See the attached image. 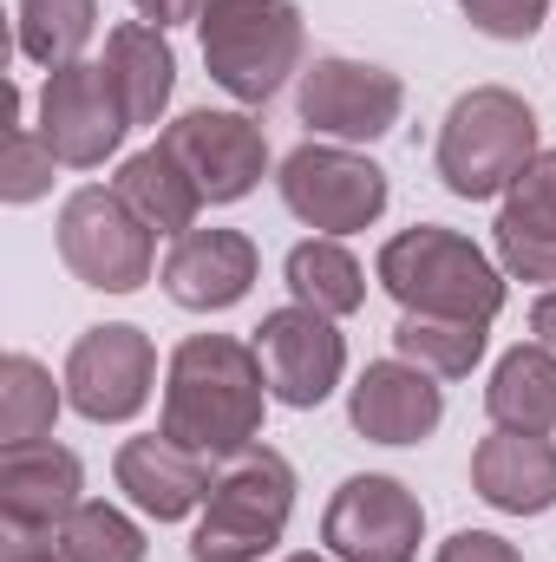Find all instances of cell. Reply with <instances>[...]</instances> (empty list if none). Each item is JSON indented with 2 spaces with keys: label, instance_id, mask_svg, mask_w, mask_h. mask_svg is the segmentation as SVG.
I'll return each mask as SVG.
<instances>
[{
  "label": "cell",
  "instance_id": "6da1fadb",
  "mask_svg": "<svg viewBox=\"0 0 556 562\" xmlns=\"http://www.w3.org/2000/svg\"><path fill=\"white\" fill-rule=\"evenodd\" d=\"M263 419H269V373L256 360V340L236 334L177 340L164 367V413H157L164 438L203 451L210 464H230L249 445H263Z\"/></svg>",
  "mask_w": 556,
  "mask_h": 562
},
{
  "label": "cell",
  "instance_id": "7a4b0ae2",
  "mask_svg": "<svg viewBox=\"0 0 556 562\" xmlns=\"http://www.w3.org/2000/svg\"><path fill=\"white\" fill-rule=\"evenodd\" d=\"M374 281L400 301V314H445V321H498L504 314V269L458 229L413 223L380 243Z\"/></svg>",
  "mask_w": 556,
  "mask_h": 562
},
{
  "label": "cell",
  "instance_id": "3957f363",
  "mask_svg": "<svg viewBox=\"0 0 556 562\" xmlns=\"http://www.w3.org/2000/svg\"><path fill=\"white\" fill-rule=\"evenodd\" d=\"M537 112L531 99H518L511 86H471L452 99L438 144H432V170L452 196L465 203H491L511 190V177L537 157Z\"/></svg>",
  "mask_w": 556,
  "mask_h": 562
},
{
  "label": "cell",
  "instance_id": "277c9868",
  "mask_svg": "<svg viewBox=\"0 0 556 562\" xmlns=\"http://www.w3.org/2000/svg\"><path fill=\"white\" fill-rule=\"evenodd\" d=\"M197 46L210 79L236 105H269L301 72V46H308L301 0H203Z\"/></svg>",
  "mask_w": 556,
  "mask_h": 562
},
{
  "label": "cell",
  "instance_id": "5b68a950",
  "mask_svg": "<svg viewBox=\"0 0 556 562\" xmlns=\"http://www.w3.org/2000/svg\"><path fill=\"white\" fill-rule=\"evenodd\" d=\"M288 517H294V464L276 445H249L243 458L216 464V484L190 530V562H263L288 537Z\"/></svg>",
  "mask_w": 556,
  "mask_h": 562
},
{
  "label": "cell",
  "instance_id": "8992f818",
  "mask_svg": "<svg viewBox=\"0 0 556 562\" xmlns=\"http://www.w3.org/2000/svg\"><path fill=\"white\" fill-rule=\"evenodd\" d=\"M276 190L301 229L341 236V243L360 236V229H374L387 216V203H393L387 170L360 144H327V138L294 144L276 170Z\"/></svg>",
  "mask_w": 556,
  "mask_h": 562
},
{
  "label": "cell",
  "instance_id": "52a82bcc",
  "mask_svg": "<svg viewBox=\"0 0 556 562\" xmlns=\"http://www.w3.org/2000/svg\"><path fill=\"white\" fill-rule=\"evenodd\" d=\"M59 262L99 294H138L157 269V229L119 190L86 183L59 203Z\"/></svg>",
  "mask_w": 556,
  "mask_h": 562
},
{
  "label": "cell",
  "instance_id": "ba28073f",
  "mask_svg": "<svg viewBox=\"0 0 556 562\" xmlns=\"http://www.w3.org/2000/svg\"><path fill=\"white\" fill-rule=\"evenodd\" d=\"M294 112H301V125H308L314 138H327V144H374L400 125L407 86H400V72H387V66H374V59L327 53V59L301 66Z\"/></svg>",
  "mask_w": 556,
  "mask_h": 562
},
{
  "label": "cell",
  "instance_id": "9c48e42d",
  "mask_svg": "<svg viewBox=\"0 0 556 562\" xmlns=\"http://www.w3.org/2000/svg\"><path fill=\"white\" fill-rule=\"evenodd\" d=\"M40 138L53 144V157L66 170H99L105 157H119V144L132 132V112L105 72V59H73L53 66L40 86Z\"/></svg>",
  "mask_w": 556,
  "mask_h": 562
},
{
  "label": "cell",
  "instance_id": "30bf717a",
  "mask_svg": "<svg viewBox=\"0 0 556 562\" xmlns=\"http://www.w3.org/2000/svg\"><path fill=\"white\" fill-rule=\"evenodd\" d=\"M66 406L92 425H125L151 406V386H157V347L151 334L132 321H105V327H86L66 353Z\"/></svg>",
  "mask_w": 556,
  "mask_h": 562
},
{
  "label": "cell",
  "instance_id": "8fae6325",
  "mask_svg": "<svg viewBox=\"0 0 556 562\" xmlns=\"http://www.w3.org/2000/svg\"><path fill=\"white\" fill-rule=\"evenodd\" d=\"M425 537V504L400 477L360 471L321 510V543L334 562H413Z\"/></svg>",
  "mask_w": 556,
  "mask_h": 562
},
{
  "label": "cell",
  "instance_id": "7c38bea8",
  "mask_svg": "<svg viewBox=\"0 0 556 562\" xmlns=\"http://www.w3.org/2000/svg\"><path fill=\"white\" fill-rule=\"evenodd\" d=\"M256 360H263V373H269V400H276V406L314 413V406H327L334 386L347 380V334H341L327 314L288 301V307H269V314H263V327H256Z\"/></svg>",
  "mask_w": 556,
  "mask_h": 562
},
{
  "label": "cell",
  "instance_id": "4fadbf2b",
  "mask_svg": "<svg viewBox=\"0 0 556 562\" xmlns=\"http://www.w3.org/2000/svg\"><path fill=\"white\" fill-rule=\"evenodd\" d=\"M157 144L197 177L203 203H243L263 177H269V138L249 112H223V105H197L177 112Z\"/></svg>",
  "mask_w": 556,
  "mask_h": 562
},
{
  "label": "cell",
  "instance_id": "5bb4252c",
  "mask_svg": "<svg viewBox=\"0 0 556 562\" xmlns=\"http://www.w3.org/2000/svg\"><path fill=\"white\" fill-rule=\"evenodd\" d=\"M86 504V464L79 451L33 438V445H0V524L26 537H53L73 510Z\"/></svg>",
  "mask_w": 556,
  "mask_h": 562
},
{
  "label": "cell",
  "instance_id": "9a60e30c",
  "mask_svg": "<svg viewBox=\"0 0 556 562\" xmlns=\"http://www.w3.org/2000/svg\"><path fill=\"white\" fill-rule=\"evenodd\" d=\"M112 477H119L125 504H132L138 517H151V524H184V517H197L203 497H210V484H216L210 458L190 451V445H177V438H164V431L125 438L119 458H112Z\"/></svg>",
  "mask_w": 556,
  "mask_h": 562
},
{
  "label": "cell",
  "instance_id": "2e32d148",
  "mask_svg": "<svg viewBox=\"0 0 556 562\" xmlns=\"http://www.w3.org/2000/svg\"><path fill=\"white\" fill-rule=\"evenodd\" d=\"M445 419V386L419 373L413 360H374L347 386V425L374 445H425Z\"/></svg>",
  "mask_w": 556,
  "mask_h": 562
},
{
  "label": "cell",
  "instance_id": "e0dca14e",
  "mask_svg": "<svg viewBox=\"0 0 556 562\" xmlns=\"http://www.w3.org/2000/svg\"><path fill=\"white\" fill-rule=\"evenodd\" d=\"M256 269H263V256L243 229H184V236H170V256L157 276H164V294L177 307L223 314L256 288Z\"/></svg>",
  "mask_w": 556,
  "mask_h": 562
},
{
  "label": "cell",
  "instance_id": "ac0fdd59",
  "mask_svg": "<svg viewBox=\"0 0 556 562\" xmlns=\"http://www.w3.org/2000/svg\"><path fill=\"white\" fill-rule=\"evenodd\" d=\"M498 269L511 281H551L556 288V150H537L511 190L498 196Z\"/></svg>",
  "mask_w": 556,
  "mask_h": 562
},
{
  "label": "cell",
  "instance_id": "d6986e66",
  "mask_svg": "<svg viewBox=\"0 0 556 562\" xmlns=\"http://www.w3.org/2000/svg\"><path fill=\"white\" fill-rule=\"evenodd\" d=\"M471 491L504 517H544L556 510V445L537 431H498L471 451Z\"/></svg>",
  "mask_w": 556,
  "mask_h": 562
},
{
  "label": "cell",
  "instance_id": "ffe728a7",
  "mask_svg": "<svg viewBox=\"0 0 556 562\" xmlns=\"http://www.w3.org/2000/svg\"><path fill=\"white\" fill-rule=\"evenodd\" d=\"M105 72L132 112V132L138 125H164L170 112V92H177V53H170V33L151 26V20H119L105 33Z\"/></svg>",
  "mask_w": 556,
  "mask_h": 562
},
{
  "label": "cell",
  "instance_id": "44dd1931",
  "mask_svg": "<svg viewBox=\"0 0 556 562\" xmlns=\"http://www.w3.org/2000/svg\"><path fill=\"white\" fill-rule=\"evenodd\" d=\"M485 413L498 431H556V347L544 340H518L498 367H491V386H485Z\"/></svg>",
  "mask_w": 556,
  "mask_h": 562
},
{
  "label": "cell",
  "instance_id": "7402d4cb",
  "mask_svg": "<svg viewBox=\"0 0 556 562\" xmlns=\"http://www.w3.org/2000/svg\"><path fill=\"white\" fill-rule=\"evenodd\" d=\"M112 190L138 210L157 236H184V229H197L203 190H197V177H190V170H184L164 144H144V150H132V157L119 164Z\"/></svg>",
  "mask_w": 556,
  "mask_h": 562
},
{
  "label": "cell",
  "instance_id": "603a6c76",
  "mask_svg": "<svg viewBox=\"0 0 556 562\" xmlns=\"http://www.w3.org/2000/svg\"><path fill=\"white\" fill-rule=\"evenodd\" d=\"M281 281H288V294H294L301 307H314V314H327V321H347V314L367 307V269H360V256H354L341 236H308V243H294L288 262H281Z\"/></svg>",
  "mask_w": 556,
  "mask_h": 562
},
{
  "label": "cell",
  "instance_id": "cb8c5ba5",
  "mask_svg": "<svg viewBox=\"0 0 556 562\" xmlns=\"http://www.w3.org/2000/svg\"><path fill=\"white\" fill-rule=\"evenodd\" d=\"M92 33H99V0H13V46L46 72L86 59Z\"/></svg>",
  "mask_w": 556,
  "mask_h": 562
},
{
  "label": "cell",
  "instance_id": "d4e9b609",
  "mask_svg": "<svg viewBox=\"0 0 556 562\" xmlns=\"http://www.w3.org/2000/svg\"><path fill=\"white\" fill-rule=\"evenodd\" d=\"M485 340H491L485 321H445V314H400V327H393V353L413 360L419 373H432L438 386L465 380L485 360Z\"/></svg>",
  "mask_w": 556,
  "mask_h": 562
},
{
  "label": "cell",
  "instance_id": "484cf974",
  "mask_svg": "<svg viewBox=\"0 0 556 562\" xmlns=\"http://www.w3.org/2000/svg\"><path fill=\"white\" fill-rule=\"evenodd\" d=\"M59 406H66V380H53V367H40L33 353L0 360V445L53 438Z\"/></svg>",
  "mask_w": 556,
  "mask_h": 562
},
{
  "label": "cell",
  "instance_id": "4316f807",
  "mask_svg": "<svg viewBox=\"0 0 556 562\" xmlns=\"http://www.w3.org/2000/svg\"><path fill=\"white\" fill-rule=\"evenodd\" d=\"M53 543L66 550V562H144V524L132 510H119V504H105V497H86L59 530H53Z\"/></svg>",
  "mask_w": 556,
  "mask_h": 562
},
{
  "label": "cell",
  "instance_id": "83f0119b",
  "mask_svg": "<svg viewBox=\"0 0 556 562\" xmlns=\"http://www.w3.org/2000/svg\"><path fill=\"white\" fill-rule=\"evenodd\" d=\"M53 170H59V157H53V144L40 138V125H26V99H20V86H13L7 157H0V203H13V210L40 203V196L53 190Z\"/></svg>",
  "mask_w": 556,
  "mask_h": 562
},
{
  "label": "cell",
  "instance_id": "f1b7e54d",
  "mask_svg": "<svg viewBox=\"0 0 556 562\" xmlns=\"http://www.w3.org/2000/svg\"><path fill=\"white\" fill-rule=\"evenodd\" d=\"M458 13L485 33V40H504V46H524L531 33H544L551 20V0H458Z\"/></svg>",
  "mask_w": 556,
  "mask_h": 562
},
{
  "label": "cell",
  "instance_id": "f546056e",
  "mask_svg": "<svg viewBox=\"0 0 556 562\" xmlns=\"http://www.w3.org/2000/svg\"><path fill=\"white\" fill-rule=\"evenodd\" d=\"M132 13H138V20H151V26H164V33H170V26H184V20L197 26V13H203V0H132Z\"/></svg>",
  "mask_w": 556,
  "mask_h": 562
},
{
  "label": "cell",
  "instance_id": "4dcf8cb0",
  "mask_svg": "<svg viewBox=\"0 0 556 562\" xmlns=\"http://www.w3.org/2000/svg\"><path fill=\"white\" fill-rule=\"evenodd\" d=\"M0 562H66V550L53 537H26V530H7L0 543Z\"/></svg>",
  "mask_w": 556,
  "mask_h": 562
},
{
  "label": "cell",
  "instance_id": "1f68e13d",
  "mask_svg": "<svg viewBox=\"0 0 556 562\" xmlns=\"http://www.w3.org/2000/svg\"><path fill=\"white\" fill-rule=\"evenodd\" d=\"M531 334H537L544 347H556V288H544V294L531 301Z\"/></svg>",
  "mask_w": 556,
  "mask_h": 562
},
{
  "label": "cell",
  "instance_id": "d6a6232c",
  "mask_svg": "<svg viewBox=\"0 0 556 562\" xmlns=\"http://www.w3.org/2000/svg\"><path fill=\"white\" fill-rule=\"evenodd\" d=\"M281 562H334V557H314V550H294V557H281Z\"/></svg>",
  "mask_w": 556,
  "mask_h": 562
}]
</instances>
